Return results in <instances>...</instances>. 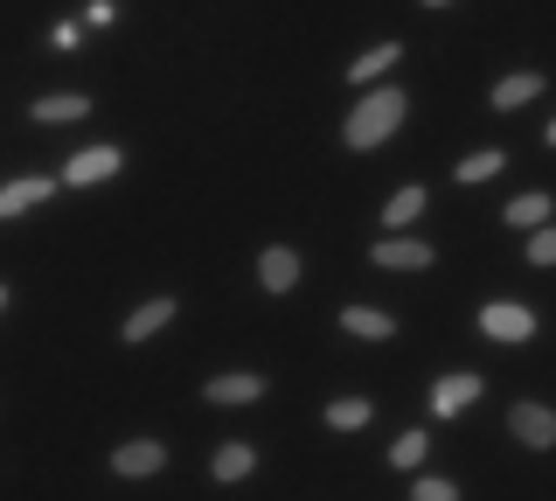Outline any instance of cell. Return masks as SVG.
<instances>
[{
  "label": "cell",
  "mask_w": 556,
  "mask_h": 501,
  "mask_svg": "<svg viewBox=\"0 0 556 501\" xmlns=\"http://www.w3.org/2000/svg\"><path fill=\"white\" fill-rule=\"evenodd\" d=\"M369 258H376L382 272H425L439 251H431V245H417V237H382V245H376Z\"/></svg>",
  "instance_id": "obj_5"
},
{
  "label": "cell",
  "mask_w": 556,
  "mask_h": 501,
  "mask_svg": "<svg viewBox=\"0 0 556 501\" xmlns=\"http://www.w3.org/2000/svg\"><path fill=\"white\" fill-rule=\"evenodd\" d=\"M473 397H480V376H473V370H459V376H445V384H439V390H431V418H459V411H466V404H473Z\"/></svg>",
  "instance_id": "obj_9"
},
{
  "label": "cell",
  "mask_w": 556,
  "mask_h": 501,
  "mask_svg": "<svg viewBox=\"0 0 556 501\" xmlns=\"http://www.w3.org/2000/svg\"><path fill=\"white\" fill-rule=\"evenodd\" d=\"M84 112H91V98H84V91H49V98H35V118H42V126H77Z\"/></svg>",
  "instance_id": "obj_12"
},
{
  "label": "cell",
  "mask_w": 556,
  "mask_h": 501,
  "mask_svg": "<svg viewBox=\"0 0 556 501\" xmlns=\"http://www.w3.org/2000/svg\"><path fill=\"white\" fill-rule=\"evenodd\" d=\"M341 327L355 341H390L396 335V314H382V306H341Z\"/></svg>",
  "instance_id": "obj_10"
},
{
  "label": "cell",
  "mask_w": 556,
  "mask_h": 501,
  "mask_svg": "<svg viewBox=\"0 0 556 501\" xmlns=\"http://www.w3.org/2000/svg\"><path fill=\"white\" fill-rule=\"evenodd\" d=\"M404 112H410V98L396 91V84H390V91H369V98H362L355 112H348L341 140H348V147H382V140H390L396 126H404Z\"/></svg>",
  "instance_id": "obj_1"
},
{
  "label": "cell",
  "mask_w": 556,
  "mask_h": 501,
  "mask_svg": "<svg viewBox=\"0 0 556 501\" xmlns=\"http://www.w3.org/2000/svg\"><path fill=\"white\" fill-rule=\"evenodd\" d=\"M396 57H404L396 42H382V49H369V57H355V63H348V84H376V77H390V71H396Z\"/></svg>",
  "instance_id": "obj_14"
},
{
  "label": "cell",
  "mask_w": 556,
  "mask_h": 501,
  "mask_svg": "<svg viewBox=\"0 0 556 501\" xmlns=\"http://www.w3.org/2000/svg\"><path fill=\"white\" fill-rule=\"evenodd\" d=\"M208 466H216V480H243V474L257 466V453H251L243 439H230V446H216V460H208Z\"/></svg>",
  "instance_id": "obj_17"
},
{
  "label": "cell",
  "mask_w": 556,
  "mask_h": 501,
  "mask_svg": "<svg viewBox=\"0 0 556 501\" xmlns=\"http://www.w3.org/2000/svg\"><path fill=\"white\" fill-rule=\"evenodd\" d=\"M167 321H174V300H147V306H132V314H126V341H153Z\"/></svg>",
  "instance_id": "obj_13"
},
{
  "label": "cell",
  "mask_w": 556,
  "mask_h": 501,
  "mask_svg": "<svg viewBox=\"0 0 556 501\" xmlns=\"http://www.w3.org/2000/svg\"><path fill=\"white\" fill-rule=\"evenodd\" d=\"M508 431L521 446H556V411L549 404H515L508 411Z\"/></svg>",
  "instance_id": "obj_7"
},
{
  "label": "cell",
  "mask_w": 556,
  "mask_h": 501,
  "mask_svg": "<svg viewBox=\"0 0 556 501\" xmlns=\"http://www.w3.org/2000/svg\"><path fill=\"white\" fill-rule=\"evenodd\" d=\"M112 175H118V147H84V153H70L63 188H91V181H112Z\"/></svg>",
  "instance_id": "obj_4"
},
{
  "label": "cell",
  "mask_w": 556,
  "mask_h": 501,
  "mask_svg": "<svg viewBox=\"0 0 556 501\" xmlns=\"http://www.w3.org/2000/svg\"><path fill=\"white\" fill-rule=\"evenodd\" d=\"M327 425H334V431H362V425H369V397H334V404H327Z\"/></svg>",
  "instance_id": "obj_19"
},
{
  "label": "cell",
  "mask_w": 556,
  "mask_h": 501,
  "mask_svg": "<svg viewBox=\"0 0 556 501\" xmlns=\"http://www.w3.org/2000/svg\"><path fill=\"white\" fill-rule=\"evenodd\" d=\"M425 8H445V0H425Z\"/></svg>",
  "instance_id": "obj_26"
},
{
  "label": "cell",
  "mask_w": 556,
  "mask_h": 501,
  "mask_svg": "<svg viewBox=\"0 0 556 501\" xmlns=\"http://www.w3.org/2000/svg\"><path fill=\"white\" fill-rule=\"evenodd\" d=\"M425 216V188H396L390 196V230H404V223Z\"/></svg>",
  "instance_id": "obj_20"
},
{
  "label": "cell",
  "mask_w": 556,
  "mask_h": 501,
  "mask_svg": "<svg viewBox=\"0 0 556 501\" xmlns=\"http://www.w3.org/2000/svg\"><path fill=\"white\" fill-rule=\"evenodd\" d=\"M417 460H425V431H404V439L390 446V466H396V474H410Z\"/></svg>",
  "instance_id": "obj_21"
},
{
  "label": "cell",
  "mask_w": 556,
  "mask_h": 501,
  "mask_svg": "<svg viewBox=\"0 0 556 501\" xmlns=\"http://www.w3.org/2000/svg\"><path fill=\"white\" fill-rule=\"evenodd\" d=\"M0 306H8V286H0Z\"/></svg>",
  "instance_id": "obj_27"
},
{
  "label": "cell",
  "mask_w": 556,
  "mask_h": 501,
  "mask_svg": "<svg viewBox=\"0 0 556 501\" xmlns=\"http://www.w3.org/2000/svg\"><path fill=\"white\" fill-rule=\"evenodd\" d=\"M543 140H549V147H556V118H549V133H543Z\"/></svg>",
  "instance_id": "obj_25"
},
{
  "label": "cell",
  "mask_w": 556,
  "mask_h": 501,
  "mask_svg": "<svg viewBox=\"0 0 556 501\" xmlns=\"http://www.w3.org/2000/svg\"><path fill=\"white\" fill-rule=\"evenodd\" d=\"M480 335L486 341H529L535 335V314L521 300H494V306H480Z\"/></svg>",
  "instance_id": "obj_2"
},
{
  "label": "cell",
  "mask_w": 556,
  "mask_h": 501,
  "mask_svg": "<svg viewBox=\"0 0 556 501\" xmlns=\"http://www.w3.org/2000/svg\"><path fill=\"white\" fill-rule=\"evenodd\" d=\"M42 196H56V181H49V175L8 181V188H0V223H8V216H22V210H35V202H42Z\"/></svg>",
  "instance_id": "obj_11"
},
{
  "label": "cell",
  "mask_w": 556,
  "mask_h": 501,
  "mask_svg": "<svg viewBox=\"0 0 556 501\" xmlns=\"http://www.w3.org/2000/svg\"><path fill=\"white\" fill-rule=\"evenodd\" d=\"M410 501H459V488H452V480H439V474H425L410 488Z\"/></svg>",
  "instance_id": "obj_23"
},
{
  "label": "cell",
  "mask_w": 556,
  "mask_h": 501,
  "mask_svg": "<svg viewBox=\"0 0 556 501\" xmlns=\"http://www.w3.org/2000/svg\"><path fill=\"white\" fill-rule=\"evenodd\" d=\"M529 265H556V223H543V230L529 237Z\"/></svg>",
  "instance_id": "obj_22"
},
{
  "label": "cell",
  "mask_w": 556,
  "mask_h": 501,
  "mask_svg": "<svg viewBox=\"0 0 556 501\" xmlns=\"http://www.w3.org/2000/svg\"><path fill=\"white\" fill-rule=\"evenodd\" d=\"M535 91H543V77H535V71H515V77H501V84H494V112H515V105H529Z\"/></svg>",
  "instance_id": "obj_15"
},
{
  "label": "cell",
  "mask_w": 556,
  "mask_h": 501,
  "mask_svg": "<svg viewBox=\"0 0 556 501\" xmlns=\"http://www.w3.org/2000/svg\"><path fill=\"white\" fill-rule=\"evenodd\" d=\"M549 210H556V202L543 196V188H529V196H515V202H508V223H515V230H543Z\"/></svg>",
  "instance_id": "obj_16"
},
{
  "label": "cell",
  "mask_w": 556,
  "mask_h": 501,
  "mask_svg": "<svg viewBox=\"0 0 556 501\" xmlns=\"http://www.w3.org/2000/svg\"><path fill=\"white\" fill-rule=\"evenodd\" d=\"M161 466H167V446L161 439H126L112 453V474L118 480H147V474H161Z\"/></svg>",
  "instance_id": "obj_3"
},
{
  "label": "cell",
  "mask_w": 556,
  "mask_h": 501,
  "mask_svg": "<svg viewBox=\"0 0 556 501\" xmlns=\"http://www.w3.org/2000/svg\"><path fill=\"white\" fill-rule=\"evenodd\" d=\"M501 167H508V153H501V147H480V153H466V161H459V181H494Z\"/></svg>",
  "instance_id": "obj_18"
},
{
  "label": "cell",
  "mask_w": 556,
  "mask_h": 501,
  "mask_svg": "<svg viewBox=\"0 0 556 501\" xmlns=\"http://www.w3.org/2000/svg\"><path fill=\"white\" fill-rule=\"evenodd\" d=\"M257 286H265V292H292V286H300V251H286V245L257 251Z\"/></svg>",
  "instance_id": "obj_8"
},
{
  "label": "cell",
  "mask_w": 556,
  "mask_h": 501,
  "mask_svg": "<svg viewBox=\"0 0 556 501\" xmlns=\"http://www.w3.org/2000/svg\"><path fill=\"white\" fill-rule=\"evenodd\" d=\"M208 404H257V397H265V376L257 370H230V376H208Z\"/></svg>",
  "instance_id": "obj_6"
},
{
  "label": "cell",
  "mask_w": 556,
  "mask_h": 501,
  "mask_svg": "<svg viewBox=\"0 0 556 501\" xmlns=\"http://www.w3.org/2000/svg\"><path fill=\"white\" fill-rule=\"evenodd\" d=\"M49 42H56V49H77L84 28H77V22H56V28H49Z\"/></svg>",
  "instance_id": "obj_24"
}]
</instances>
